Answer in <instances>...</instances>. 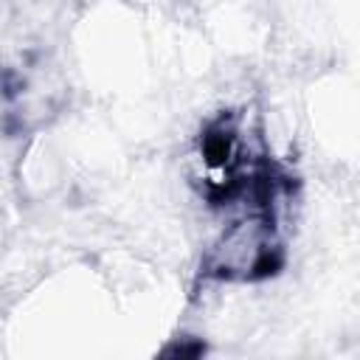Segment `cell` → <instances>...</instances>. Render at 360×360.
<instances>
[{"instance_id":"cell-1","label":"cell","mask_w":360,"mask_h":360,"mask_svg":"<svg viewBox=\"0 0 360 360\" xmlns=\"http://www.w3.org/2000/svg\"><path fill=\"white\" fill-rule=\"evenodd\" d=\"M205 352V346L202 343H174V346H169V349H163V354H174V357H197V354H202Z\"/></svg>"}]
</instances>
